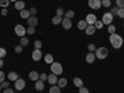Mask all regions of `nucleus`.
I'll list each match as a JSON object with an SVG mask.
<instances>
[{"label":"nucleus","instance_id":"nucleus-1","mask_svg":"<svg viewBox=\"0 0 124 93\" xmlns=\"http://www.w3.org/2000/svg\"><path fill=\"white\" fill-rule=\"evenodd\" d=\"M109 42L112 44V46L114 47L116 50H118V48H120L122 46H123V37L120 36V35H118V34H112L110 36H109Z\"/></svg>","mask_w":124,"mask_h":93},{"label":"nucleus","instance_id":"nucleus-2","mask_svg":"<svg viewBox=\"0 0 124 93\" xmlns=\"http://www.w3.org/2000/svg\"><path fill=\"white\" fill-rule=\"evenodd\" d=\"M94 55H96V58H98V60H106L108 57V48L103 47V46L98 47L94 51Z\"/></svg>","mask_w":124,"mask_h":93},{"label":"nucleus","instance_id":"nucleus-3","mask_svg":"<svg viewBox=\"0 0 124 93\" xmlns=\"http://www.w3.org/2000/svg\"><path fill=\"white\" fill-rule=\"evenodd\" d=\"M50 68H51V73H55L56 76L62 75V72H63V67H62L60 62H52Z\"/></svg>","mask_w":124,"mask_h":93},{"label":"nucleus","instance_id":"nucleus-4","mask_svg":"<svg viewBox=\"0 0 124 93\" xmlns=\"http://www.w3.org/2000/svg\"><path fill=\"white\" fill-rule=\"evenodd\" d=\"M113 19H114V16L110 13H104L102 16V23H103V25H110L113 23Z\"/></svg>","mask_w":124,"mask_h":93},{"label":"nucleus","instance_id":"nucleus-5","mask_svg":"<svg viewBox=\"0 0 124 93\" xmlns=\"http://www.w3.org/2000/svg\"><path fill=\"white\" fill-rule=\"evenodd\" d=\"M14 31H15V34H16L17 36H20V37H24L25 34H26V29H25L23 25H20V24H17V25L14 27Z\"/></svg>","mask_w":124,"mask_h":93},{"label":"nucleus","instance_id":"nucleus-6","mask_svg":"<svg viewBox=\"0 0 124 93\" xmlns=\"http://www.w3.org/2000/svg\"><path fill=\"white\" fill-rule=\"evenodd\" d=\"M88 6L93 10H98L102 6V0H88Z\"/></svg>","mask_w":124,"mask_h":93},{"label":"nucleus","instance_id":"nucleus-7","mask_svg":"<svg viewBox=\"0 0 124 93\" xmlns=\"http://www.w3.org/2000/svg\"><path fill=\"white\" fill-rule=\"evenodd\" d=\"M14 83H15V88H16L17 91H23V89L25 88V86H26V82H25L24 78H17Z\"/></svg>","mask_w":124,"mask_h":93},{"label":"nucleus","instance_id":"nucleus-8","mask_svg":"<svg viewBox=\"0 0 124 93\" xmlns=\"http://www.w3.org/2000/svg\"><path fill=\"white\" fill-rule=\"evenodd\" d=\"M86 21H87V24L88 25H94L96 24V21H97V16L94 15V14H88L87 16H86Z\"/></svg>","mask_w":124,"mask_h":93},{"label":"nucleus","instance_id":"nucleus-9","mask_svg":"<svg viewBox=\"0 0 124 93\" xmlns=\"http://www.w3.org/2000/svg\"><path fill=\"white\" fill-rule=\"evenodd\" d=\"M61 24H62V27H63L65 30H70L72 27V20L65 17V19H62V23Z\"/></svg>","mask_w":124,"mask_h":93},{"label":"nucleus","instance_id":"nucleus-10","mask_svg":"<svg viewBox=\"0 0 124 93\" xmlns=\"http://www.w3.org/2000/svg\"><path fill=\"white\" fill-rule=\"evenodd\" d=\"M57 81H58V78H57V76L55 75V73H51V75H47V82L51 85V86H54V85H57Z\"/></svg>","mask_w":124,"mask_h":93},{"label":"nucleus","instance_id":"nucleus-11","mask_svg":"<svg viewBox=\"0 0 124 93\" xmlns=\"http://www.w3.org/2000/svg\"><path fill=\"white\" fill-rule=\"evenodd\" d=\"M31 57H32L34 61H40L41 57H42V54H41V51H40V50L35 48V50L32 51V55H31Z\"/></svg>","mask_w":124,"mask_h":93},{"label":"nucleus","instance_id":"nucleus-12","mask_svg":"<svg viewBox=\"0 0 124 93\" xmlns=\"http://www.w3.org/2000/svg\"><path fill=\"white\" fill-rule=\"evenodd\" d=\"M26 21H27V25H29V26H34V27L39 24V20H37L36 16H30Z\"/></svg>","mask_w":124,"mask_h":93},{"label":"nucleus","instance_id":"nucleus-13","mask_svg":"<svg viewBox=\"0 0 124 93\" xmlns=\"http://www.w3.org/2000/svg\"><path fill=\"white\" fill-rule=\"evenodd\" d=\"M94 61H96V55H94V52H88L87 56H86V62H87V63H93Z\"/></svg>","mask_w":124,"mask_h":93},{"label":"nucleus","instance_id":"nucleus-14","mask_svg":"<svg viewBox=\"0 0 124 93\" xmlns=\"http://www.w3.org/2000/svg\"><path fill=\"white\" fill-rule=\"evenodd\" d=\"M44 88H45V85H44V81H41V79H39V81H36V82H35V89H36V91L41 92V91H44Z\"/></svg>","mask_w":124,"mask_h":93},{"label":"nucleus","instance_id":"nucleus-15","mask_svg":"<svg viewBox=\"0 0 124 93\" xmlns=\"http://www.w3.org/2000/svg\"><path fill=\"white\" fill-rule=\"evenodd\" d=\"M29 78H30L31 81L36 82V81H39V79H40V75L37 73L36 71H31L30 73H29Z\"/></svg>","mask_w":124,"mask_h":93},{"label":"nucleus","instance_id":"nucleus-16","mask_svg":"<svg viewBox=\"0 0 124 93\" xmlns=\"http://www.w3.org/2000/svg\"><path fill=\"white\" fill-rule=\"evenodd\" d=\"M86 34L87 35H94V32L97 31V29H96V26L94 25H88L87 27H86Z\"/></svg>","mask_w":124,"mask_h":93},{"label":"nucleus","instance_id":"nucleus-17","mask_svg":"<svg viewBox=\"0 0 124 93\" xmlns=\"http://www.w3.org/2000/svg\"><path fill=\"white\" fill-rule=\"evenodd\" d=\"M6 78H8L10 82H15V81L19 78V75L16 73V72H10V73L6 76Z\"/></svg>","mask_w":124,"mask_h":93},{"label":"nucleus","instance_id":"nucleus-18","mask_svg":"<svg viewBox=\"0 0 124 93\" xmlns=\"http://www.w3.org/2000/svg\"><path fill=\"white\" fill-rule=\"evenodd\" d=\"M15 9L19 10V11L24 10V9H25V3L23 1V0H17V1L15 3Z\"/></svg>","mask_w":124,"mask_h":93},{"label":"nucleus","instance_id":"nucleus-19","mask_svg":"<svg viewBox=\"0 0 124 93\" xmlns=\"http://www.w3.org/2000/svg\"><path fill=\"white\" fill-rule=\"evenodd\" d=\"M67 79L66 78H58V81H57V86L60 87V88H65L66 86H67Z\"/></svg>","mask_w":124,"mask_h":93},{"label":"nucleus","instance_id":"nucleus-20","mask_svg":"<svg viewBox=\"0 0 124 93\" xmlns=\"http://www.w3.org/2000/svg\"><path fill=\"white\" fill-rule=\"evenodd\" d=\"M87 26H88V24H87L86 20H81V21H78V24H77L78 30H86Z\"/></svg>","mask_w":124,"mask_h":93},{"label":"nucleus","instance_id":"nucleus-21","mask_svg":"<svg viewBox=\"0 0 124 93\" xmlns=\"http://www.w3.org/2000/svg\"><path fill=\"white\" fill-rule=\"evenodd\" d=\"M73 83H75V86L78 87V88L83 87V81H82L79 77H75V78H73Z\"/></svg>","mask_w":124,"mask_h":93},{"label":"nucleus","instance_id":"nucleus-22","mask_svg":"<svg viewBox=\"0 0 124 93\" xmlns=\"http://www.w3.org/2000/svg\"><path fill=\"white\" fill-rule=\"evenodd\" d=\"M31 15H30V11L29 10H26V9H24V10H21V11H20V17H23V19H29Z\"/></svg>","mask_w":124,"mask_h":93},{"label":"nucleus","instance_id":"nucleus-23","mask_svg":"<svg viewBox=\"0 0 124 93\" xmlns=\"http://www.w3.org/2000/svg\"><path fill=\"white\" fill-rule=\"evenodd\" d=\"M44 58H45V62H46V63H48V65H51L52 62H55L54 61V56L51 55V54H46Z\"/></svg>","mask_w":124,"mask_h":93},{"label":"nucleus","instance_id":"nucleus-24","mask_svg":"<svg viewBox=\"0 0 124 93\" xmlns=\"http://www.w3.org/2000/svg\"><path fill=\"white\" fill-rule=\"evenodd\" d=\"M48 93H61V88H60L57 85H54V86H51V87H50Z\"/></svg>","mask_w":124,"mask_h":93},{"label":"nucleus","instance_id":"nucleus-25","mask_svg":"<svg viewBox=\"0 0 124 93\" xmlns=\"http://www.w3.org/2000/svg\"><path fill=\"white\" fill-rule=\"evenodd\" d=\"M61 23H62V17L61 16H57L56 15L55 17H52V24L54 25H60Z\"/></svg>","mask_w":124,"mask_h":93},{"label":"nucleus","instance_id":"nucleus-26","mask_svg":"<svg viewBox=\"0 0 124 93\" xmlns=\"http://www.w3.org/2000/svg\"><path fill=\"white\" fill-rule=\"evenodd\" d=\"M20 45H21L23 47H26L27 45H29V39L27 37H21V40H20Z\"/></svg>","mask_w":124,"mask_h":93},{"label":"nucleus","instance_id":"nucleus-27","mask_svg":"<svg viewBox=\"0 0 124 93\" xmlns=\"http://www.w3.org/2000/svg\"><path fill=\"white\" fill-rule=\"evenodd\" d=\"M65 17H67V19L75 17V11H73V10H68V11H66L65 13Z\"/></svg>","mask_w":124,"mask_h":93},{"label":"nucleus","instance_id":"nucleus-28","mask_svg":"<svg viewBox=\"0 0 124 93\" xmlns=\"http://www.w3.org/2000/svg\"><path fill=\"white\" fill-rule=\"evenodd\" d=\"M10 4V0H0V6H1L3 9L4 8H8Z\"/></svg>","mask_w":124,"mask_h":93},{"label":"nucleus","instance_id":"nucleus-29","mask_svg":"<svg viewBox=\"0 0 124 93\" xmlns=\"http://www.w3.org/2000/svg\"><path fill=\"white\" fill-rule=\"evenodd\" d=\"M102 6L110 8V6H112V1H110V0H102Z\"/></svg>","mask_w":124,"mask_h":93},{"label":"nucleus","instance_id":"nucleus-30","mask_svg":"<svg viewBox=\"0 0 124 93\" xmlns=\"http://www.w3.org/2000/svg\"><path fill=\"white\" fill-rule=\"evenodd\" d=\"M65 14V10H63V8H57L56 9V15L57 16H61L62 17V15Z\"/></svg>","mask_w":124,"mask_h":93},{"label":"nucleus","instance_id":"nucleus-31","mask_svg":"<svg viewBox=\"0 0 124 93\" xmlns=\"http://www.w3.org/2000/svg\"><path fill=\"white\" fill-rule=\"evenodd\" d=\"M108 32L112 35V34H116V26L113 25V24H110V25H108Z\"/></svg>","mask_w":124,"mask_h":93},{"label":"nucleus","instance_id":"nucleus-32","mask_svg":"<svg viewBox=\"0 0 124 93\" xmlns=\"http://www.w3.org/2000/svg\"><path fill=\"white\" fill-rule=\"evenodd\" d=\"M35 31H36V29H35L34 26H29L27 30H26V32H27L29 35H34V34H35Z\"/></svg>","mask_w":124,"mask_h":93},{"label":"nucleus","instance_id":"nucleus-33","mask_svg":"<svg viewBox=\"0 0 124 93\" xmlns=\"http://www.w3.org/2000/svg\"><path fill=\"white\" fill-rule=\"evenodd\" d=\"M34 47H35V48H37V50H40L41 47H42V42H41L40 40H36L35 42H34Z\"/></svg>","mask_w":124,"mask_h":93},{"label":"nucleus","instance_id":"nucleus-34","mask_svg":"<svg viewBox=\"0 0 124 93\" xmlns=\"http://www.w3.org/2000/svg\"><path fill=\"white\" fill-rule=\"evenodd\" d=\"M116 4H117L118 9H122V8H124V0H116Z\"/></svg>","mask_w":124,"mask_h":93},{"label":"nucleus","instance_id":"nucleus-35","mask_svg":"<svg viewBox=\"0 0 124 93\" xmlns=\"http://www.w3.org/2000/svg\"><path fill=\"white\" fill-rule=\"evenodd\" d=\"M6 50L4 48V47H0V58H3V57H5L6 56Z\"/></svg>","mask_w":124,"mask_h":93},{"label":"nucleus","instance_id":"nucleus-36","mask_svg":"<svg viewBox=\"0 0 124 93\" xmlns=\"http://www.w3.org/2000/svg\"><path fill=\"white\" fill-rule=\"evenodd\" d=\"M94 26H96V29L98 30V29H102V27L104 26V25H103L102 20H101V21H99V20H97V21H96V24H94Z\"/></svg>","mask_w":124,"mask_h":93},{"label":"nucleus","instance_id":"nucleus-37","mask_svg":"<svg viewBox=\"0 0 124 93\" xmlns=\"http://www.w3.org/2000/svg\"><path fill=\"white\" fill-rule=\"evenodd\" d=\"M87 48H88L89 52H94V51H96V46L93 45V44H89V45L87 46Z\"/></svg>","mask_w":124,"mask_h":93},{"label":"nucleus","instance_id":"nucleus-38","mask_svg":"<svg viewBox=\"0 0 124 93\" xmlns=\"http://www.w3.org/2000/svg\"><path fill=\"white\" fill-rule=\"evenodd\" d=\"M119 17H122V19H124V8H122V9H118V14H117Z\"/></svg>","mask_w":124,"mask_h":93},{"label":"nucleus","instance_id":"nucleus-39","mask_svg":"<svg viewBox=\"0 0 124 93\" xmlns=\"http://www.w3.org/2000/svg\"><path fill=\"white\" fill-rule=\"evenodd\" d=\"M78 92H79V93H89L88 88H86V87H81V88H78Z\"/></svg>","mask_w":124,"mask_h":93},{"label":"nucleus","instance_id":"nucleus-40","mask_svg":"<svg viewBox=\"0 0 124 93\" xmlns=\"http://www.w3.org/2000/svg\"><path fill=\"white\" fill-rule=\"evenodd\" d=\"M5 78H6L5 73H4L3 71H0V83H1V82H4V81H5Z\"/></svg>","mask_w":124,"mask_h":93},{"label":"nucleus","instance_id":"nucleus-41","mask_svg":"<svg viewBox=\"0 0 124 93\" xmlns=\"http://www.w3.org/2000/svg\"><path fill=\"white\" fill-rule=\"evenodd\" d=\"M29 11H30V15H31V16H35L36 13H37V10H36V8H31Z\"/></svg>","mask_w":124,"mask_h":93},{"label":"nucleus","instance_id":"nucleus-42","mask_svg":"<svg viewBox=\"0 0 124 93\" xmlns=\"http://www.w3.org/2000/svg\"><path fill=\"white\" fill-rule=\"evenodd\" d=\"M9 82H10V81H4V82H1L0 85H1V87H3V88H9V85H10Z\"/></svg>","mask_w":124,"mask_h":93},{"label":"nucleus","instance_id":"nucleus-43","mask_svg":"<svg viewBox=\"0 0 124 93\" xmlns=\"http://www.w3.org/2000/svg\"><path fill=\"white\" fill-rule=\"evenodd\" d=\"M21 51H23V46L21 45H19V46L15 47V52L16 54H21Z\"/></svg>","mask_w":124,"mask_h":93},{"label":"nucleus","instance_id":"nucleus-44","mask_svg":"<svg viewBox=\"0 0 124 93\" xmlns=\"http://www.w3.org/2000/svg\"><path fill=\"white\" fill-rule=\"evenodd\" d=\"M110 14L114 16V15H117L118 14V8H112V10H110Z\"/></svg>","mask_w":124,"mask_h":93},{"label":"nucleus","instance_id":"nucleus-45","mask_svg":"<svg viewBox=\"0 0 124 93\" xmlns=\"http://www.w3.org/2000/svg\"><path fill=\"white\" fill-rule=\"evenodd\" d=\"M40 79H41V81H47V75L42 72V73L40 75Z\"/></svg>","mask_w":124,"mask_h":93},{"label":"nucleus","instance_id":"nucleus-46","mask_svg":"<svg viewBox=\"0 0 124 93\" xmlns=\"http://www.w3.org/2000/svg\"><path fill=\"white\" fill-rule=\"evenodd\" d=\"M8 13H9V11H8V9H6V8L1 9V15H3V16H6V15H8Z\"/></svg>","mask_w":124,"mask_h":93},{"label":"nucleus","instance_id":"nucleus-47","mask_svg":"<svg viewBox=\"0 0 124 93\" xmlns=\"http://www.w3.org/2000/svg\"><path fill=\"white\" fill-rule=\"evenodd\" d=\"M3 93H14V91H13L11 88H5Z\"/></svg>","mask_w":124,"mask_h":93},{"label":"nucleus","instance_id":"nucleus-48","mask_svg":"<svg viewBox=\"0 0 124 93\" xmlns=\"http://www.w3.org/2000/svg\"><path fill=\"white\" fill-rule=\"evenodd\" d=\"M3 66H4V61L3 58H0V68H3Z\"/></svg>","mask_w":124,"mask_h":93},{"label":"nucleus","instance_id":"nucleus-49","mask_svg":"<svg viewBox=\"0 0 124 93\" xmlns=\"http://www.w3.org/2000/svg\"><path fill=\"white\" fill-rule=\"evenodd\" d=\"M10 1H14V3H16V1H17V0H10Z\"/></svg>","mask_w":124,"mask_h":93},{"label":"nucleus","instance_id":"nucleus-50","mask_svg":"<svg viewBox=\"0 0 124 93\" xmlns=\"http://www.w3.org/2000/svg\"><path fill=\"white\" fill-rule=\"evenodd\" d=\"M0 91H1V85H0Z\"/></svg>","mask_w":124,"mask_h":93},{"label":"nucleus","instance_id":"nucleus-51","mask_svg":"<svg viewBox=\"0 0 124 93\" xmlns=\"http://www.w3.org/2000/svg\"><path fill=\"white\" fill-rule=\"evenodd\" d=\"M123 26H124V24H123Z\"/></svg>","mask_w":124,"mask_h":93}]
</instances>
